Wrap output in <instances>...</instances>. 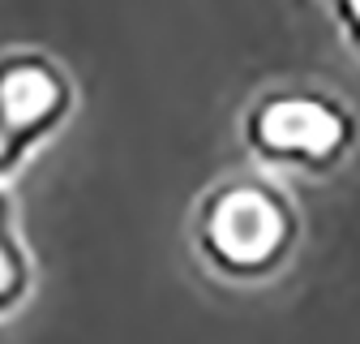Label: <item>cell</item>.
<instances>
[{
    "mask_svg": "<svg viewBox=\"0 0 360 344\" xmlns=\"http://www.w3.org/2000/svg\"><path fill=\"white\" fill-rule=\"evenodd\" d=\"M283 211L275 198H266L253 185H236L223 190L202 220V237L210 245V254L228 267H257L270 254L283 245Z\"/></svg>",
    "mask_w": 360,
    "mask_h": 344,
    "instance_id": "obj_1",
    "label": "cell"
},
{
    "mask_svg": "<svg viewBox=\"0 0 360 344\" xmlns=\"http://www.w3.org/2000/svg\"><path fill=\"white\" fill-rule=\"evenodd\" d=\"M65 108V82L52 65L13 56L0 61V168H9Z\"/></svg>",
    "mask_w": 360,
    "mask_h": 344,
    "instance_id": "obj_2",
    "label": "cell"
},
{
    "mask_svg": "<svg viewBox=\"0 0 360 344\" xmlns=\"http://www.w3.org/2000/svg\"><path fill=\"white\" fill-rule=\"evenodd\" d=\"M253 138L275 155L318 159L343 142V116L313 95H279L257 108Z\"/></svg>",
    "mask_w": 360,
    "mask_h": 344,
    "instance_id": "obj_3",
    "label": "cell"
},
{
    "mask_svg": "<svg viewBox=\"0 0 360 344\" xmlns=\"http://www.w3.org/2000/svg\"><path fill=\"white\" fill-rule=\"evenodd\" d=\"M22 288H26V263H22V250H18L13 228H9V211L0 202V310L13 297H22Z\"/></svg>",
    "mask_w": 360,
    "mask_h": 344,
    "instance_id": "obj_4",
    "label": "cell"
},
{
    "mask_svg": "<svg viewBox=\"0 0 360 344\" xmlns=\"http://www.w3.org/2000/svg\"><path fill=\"white\" fill-rule=\"evenodd\" d=\"M352 18H356V22H360V5H356V9H352Z\"/></svg>",
    "mask_w": 360,
    "mask_h": 344,
    "instance_id": "obj_5",
    "label": "cell"
}]
</instances>
